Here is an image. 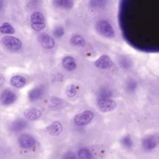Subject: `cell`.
<instances>
[{
    "label": "cell",
    "mask_w": 159,
    "mask_h": 159,
    "mask_svg": "<svg viewBox=\"0 0 159 159\" xmlns=\"http://www.w3.org/2000/svg\"><path fill=\"white\" fill-rule=\"evenodd\" d=\"M95 66L102 70L111 68L113 66V62L109 57L107 55H102L95 62Z\"/></svg>",
    "instance_id": "cell-9"
},
{
    "label": "cell",
    "mask_w": 159,
    "mask_h": 159,
    "mask_svg": "<svg viewBox=\"0 0 159 159\" xmlns=\"http://www.w3.org/2000/svg\"><path fill=\"white\" fill-rule=\"evenodd\" d=\"M28 123L25 121L19 119L12 123L10 128L12 132H18L25 129Z\"/></svg>",
    "instance_id": "cell-15"
},
{
    "label": "cell",
    "mask_w": 159,
    "mask_h": 159,
    "mask_svg": "<svg viewBox=\"0 0 159 159\" xmlns=\"http://www.w3.org/2000/svg\"><path fill=\"white\" fill-rule=\"evenodd\" d=\"M63 159H78V158L73 152H69L65 154Z\"/></svg>",
    "instance_id": "cell-26"
},
{
    "label": "cell",
    "mask_w": 159,
    "mask_h": 159,
    "mask_svg": "<svg viewBox=\"0 0 159 159\" xmlns=\"http://www.w3.org/2000/svg\"><path fill=\"white\" fill-rule=\"evenodd\" d=\"M18 143L24 148H30L36 144V140L34 138L29 134H22L18 138Z\"/></svg>",
    "instance_id": "cell-7"
},
{
    "label": "cell",
    "mask_w": 159,
    "mask_h": 159,
    "mask_svg": "<svg viewBox=\"0 0 159 159\" xmlns=\"http://www.w3.org/2000/svg\"><path fill=\"white\" fill-rule=\"evenodd\" d=\"M53 33L57 38H61L64 35L65 30L62 26H57L54 30Z\"/></svg>",
    "instance_id": "cell-25"
},
{
    "label": "cell",
    "mask_w": 159,
    "mask_h": 159,
    "mask_svg": "<svg viewBox=\"0 0 159 159\" xmlns=\"http://www.w3.org/2000/svg\"><path fill=\"white\" fill-rule=\"evenodd\" d=\"M47 131L51 135L58 136L62 133L63 127L59 122L54 121L47 126Z\"/></svg>",
    "instance_id": "cell-12"
},
{
    "label": "cell",
    "mask_w": 159,
    "mask_h": 159,
    "mask_svg": "<svg viewBox=\"0 0 159 159\" xmlns=\"http://www.w3.org/2000/svg\"><path fill=\"white\" fill-rule=\"evenodd\" d=\"M1 42L5 47L13 51L20 50L22 47L21 40L13 36H4L2 39Z\"/></svg>",
    "instance_id": "cell-3"
},
{
    "label": "cell",
    "mask_w": 159,
    "mask_h": 159,
    "mask_svg": "<svg viewBox=\"0 0 159 159\" xmlns=\"http://www.w3.org/2000/svg\"><path fill=\"white\" fill-rule=\"evenodd\" d=\"M0 32L3 34H13L15 32V30L10 23L5 22L0 27Z\"/></svg>",
    "instance_id": "cell-20"
},
{
    "label": "cell",
    "mask_w": 159,
    "mask_h": 159,
    "mask_svg": "<svg viewBox=\"0 0 159 159\" xmlns=\"http://www.w3.org/2000/svg\"><path fill=\"white\" fill-rule=\"evenodd\" d=\"M77 93V87L75 84H71L68 86L66 90L67 96L70 98H72L76 96Z\"/></svg>",
    "instance_id": "cell-22"
},
{
    "label": "cell",
    "mask_w": 159,
    "mask_h": 159,
    "mask_svg": "<svg viewBox=\"0 0 159 159\" xmlns=\"http://www.w3.org/2000/svg\"><path fill=\"white\" fill-rule=\"evenodd\" d=\"M79 156L80 159H93L92 152L86 148H81L79 150Z\"/></svg>",
    "instance_id": "cell-21"
},
{
    "label": "cell",
    "mask_w": 159,
    "mask_h": 159,
    "mask_svg": "<svg viewBox=\"0 0 159 159\" xmlns=\"http://www.w3.org/2000/svg\"><path fill=\"white\" fill-rule=\"evenodd\" d=\"M94 113L90 110H85L78 114L74 118V122L78 126L87 125L93 120Z\"/></svg>",
    "instance_id": "cell-4"
},
{
    "label": "cell",
    "mask_w": 159,
    "mask_h": 159,
    "mask_svg": "<svg viewBox=\"0 0 159 159\" xmlns=\"http://www.w3.org/2000/svg\"><path fill=\"white\" fill-rule=\"evenodd\" d=\"M97 30L99 34L107 38H112L114 36V30L111 25L107 21L101 20L96 25Z\"/></svg>",
    "instance_id": "cell-2"
},
{
    "label": "cell",
    "mask_w": 159,
    "mask_h": 159,
    "mask_svg": "<svg viewBox=\"0 0 159 159\" xmlns=\"http://www.w3.org/2000/svg\"><path fill=\"white\" fill-rule=\"evenodd\" d=\"M157 141L155 138L150 136L146 138L143 141V147L147 150H151L157 146Z\"/></svg>",
    "instance_id": "cell-18"
},
{
    "label": "cell",
    "mask_w": 159,
    "mask_h": 159,
    "mask_svg": "<svg viewBox=\"0 0 159 159\" xmlns=\"http://www.w3.org/2000/svg\"><path fill=\"white\" fill-rule=\"evenodd\" d=\"M106 4V1H91L90 2V5L94 9H98L103 7Z\"/></svg>",
    "instance_id": "cell-24"
},
{
    "label": "cell",
    "mask_w": 159,
    "mask_h": 159,
    "mask_svg": "<svg viewBox=\"0 0 159 159\" xmlns=\"http://www.w3.org/2000/svg\"><path fill=\"white\" fill-rule=\"evenodd\" d=\"M44 93L43 89L41 87H36L30 91L28 94L30 100L32 102L37 101L41 98Z\"/></svg>",
    "instance_id": "cell-13"
},
{
    "label": "cell",
    "mask_w": 159,
    "mask_h": 159,
    "mask_svg": "<svg viewBox=\"0 0 159 159\" xmlns=\"http://www.w3.org/2000/svg\"><path fill=\"white\" fill-rule=\"evenodd\" d=\"M64 102L63 100L57 97L52 98L50 102V107L53 110H58L63 107Z\"/></svg>",
    "instance_id": "cell-19"
},
{
    "label": "cell",
    "mask_w": 159,
    "mask_h": 159,
    "mask_svg": "<svg viewBox=\"0 0 159 159\" xmlns=\"http://www.w3.org/2000/svg\"><path fill=\"white\" fill-rule=\"evenodd\" d=\"M10 82L12 86L13 87L16 88H20L25 86L26 83V80L23 76L15 75L11 78Z\"/></svg>",
    "instance_id": "cell-14"
},
{
    "label": "cell",
    "mask_w": 159,
    "mask_h": 159,
    "mask_svg": "<svg viewBox=\"0 0 159 159\" xmlns=\"http://www.w3.org/2000/svg\"><path fill=\"white\" fill-rule=\"evenodd\" d=\"M30 24L33 30L37 32L41 31L46 27L44 16L40 12H34L30 17Z\"/></svg>",
    "instance_id": "cell-1"
},
{
    "label": "cell",
    "mask_w": 159,
    "mask_h": 159,
    "mask_svg": "<svg viewBox=\"0 0 159 159\" xmlns=\"http://www.w3.org/2000/svg\"><path fill=\"white\" fill-rule=\"evenodd\" d=\"M4 81H5V79H4V76L2 75V74H1L0 75V84L1 85H2V84L4 83Z\"/></svg>",
    "instance_id": "cell-27"
},
{
    "label": "cell",
    "mask_w": 159,
    "mask_h": 159,
    "mask_svg": "<svg viewBox=\"0 0 159 159\" xmlns=\"http://www.w3.org/2000/svg\"><path fill=\"white\" fill-rule=\"evenodd\" d=\"M63 67L68 71H72L77 68V63L75 58L72 57L67 56L64 57L62 61Z\"/></svg>",
    "instance_id": "cell-11"
},
{
    "label": "cell",
    "mask_w": 159,
    "mask_h": 159,
    "mask_svg": "<svg viewBox=\"0 0 159 159\" xmlns=\"http://www.w3.org/2000/svg\"><path fill=\"white\" fill-rule=\"evenodd\" d=\"M70 43L72 45L79 47H84L86 44L85 40L83 37L78 34L72 35L70 38Z\"/></svg>",
    "instance_id": "cell-17"
},
{
    "label": "cell",
    "mask_w": 159,
    "mask_h": 159,
    "mask_svg": "<svg viewBox=\"0 0 159 159\" xmlns=\"http://www.w3.org/2000/svg\"><path fill=\"white\" fill-rule=\"evenodd\" d=\"M122 144L125 148H130L133 146V141L129 135L125 136L122 139L121 141Z\"/></svg>",
    "instance_id": "cell-23"
},
{
    "label": "cell",
    "mask_w": 159,
    "mask_h": 159,
    "mask_svg": "<svg viewBox=\"0 0 159 159\" xmlns=\"http://www.w3.org/2000/svg\"><path fill=\"white\" fill-rule=\"evenodd\" d=\"M17 98L16 94L11 90L6 89L2 92L1 95L2 103L4 106H9L15 102Z\"/></svg>",
    "instance_id": "cell-8"
},
{
    "label": "cell",
    "mask_w": 159,
    "mask_h": 159,
    "mask_svg": "<svg viewBox=\"0 0 159 159\" xmlns=\"http://www.w3.org/2000/svg\"><path fill=\"white\" fill-rule=\"evenodd\" d=\"M53 3L56 7L66 10L71 9L74 5V2L71 0H55Z\"/></svg>",
    "instance_id": "cell-16"
},
{
    "label": "cell",
    "mask_w": 159,
    "mask_h": 159,
    "mask_svg": "<svg viewBox=\"0 0 159 159\" xmlns=\"http://www.w3.org/2000/svg\"><path fill=\"white\" fill-rule=\"evenodd\" d=\"M42 115V112L39 110L33 107L28 108L24 111V115L27 120H38Z\"/></svg>",
    "instance_id": "cell-10"
},
{
    "label": "cell",
    "mask_w": 159,
    "mask_h": 159,
    "mask_svg": "<svg viewBox=\"0 0 159 159\" xmlns=\"http://www.w3.org/2000/svg\"><path fill=\"white\" fill-rule=\"evenodd\" d=\"M38 40L41 46L46 50H52L55 46L54 39L47 33L41 34L39 36Z\"/></svg>",
    "instance_id": "cell-5"
},
{
    "label": "cell",
    "mask_w": 159,
    "mask_h": 159,
    "mask_svg": "<svg viewBox=\"0 0 159 159\" xmlns=\"http://www.w3.org/2000/svg\"><path fill=\"white\" fill-rule=\"evenodd\" d=\"M98 105L101 111L108 112L116 107V103L114 100L109 98H101L98 100Z\"/></svg>",
    "instance_id": "cell-6"
}]
</instances>
